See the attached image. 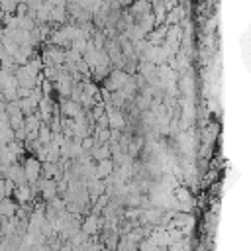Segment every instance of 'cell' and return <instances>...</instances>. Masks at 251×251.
Instances as JSON below:
<instances>
[{
    "mask_svg": "<svg viewBox=\"0 0 251 251\" xmlns=\"http://www.w3.org/2000/svg\"><path fill=\"white\" fill-rule=\"evenodd\" d=\"M24 169V175H25V180L29 184H35L39 180V175H41V161L37 157H27L22 165Z\"/></svg>",
    "mask_w": 251,
    "mask_h": 251,
    "instance_id": "1",
    "label": "cell"
},
{
    "mask_svg": "<svg viewBox=\"0 0 251 251\" xmlns=\"http://www.w3.org/2000/svg\"><path fill=\"white\" fill-rule=\"evenodd\" d=\"M39 184H37V188H39V192H41V196L45 198V200H53V198H57V182L55 180H51V178H43V180H37Z\"/></svg>",
    "mask_w": 251,
    "mask_h": 251,
    "instance_id": "2",
    "label": "cell"
},
{
    "mask_svg": "<svg viewBox=\"0 0 251 251\" xmlns=\"http://www.w3.org/2000/svg\"><path fill=\"white\" fill-rule=\"evenodd\" d=\"M100 227H102V220H100L96 214H90V216L80 224V229H82L86 235H94Z\"/></svg>",
    "mask_w": 251,
    "mask_h": 251,
    "instance_id": "3",
    "label": "cell"
},
{
    "mask_svg": "<svg viewBox=\"0 0 251 251\" xmlns=\"http://www.w3.org/2000/svg\"><path fill=\"white\" fill-rule=\"evenodd\" d=\"M61 112H63V118H76L82 112V108L76 102H73L71 98H65V100H61Z\"/></svg>",
    "mask_w": 251,
    "mask_h": 251,
    "instance_id": "4",
    "label": "cell"
},
{
    "mask_svg": "<svg viewBox=\"0 0 251 251\" xmlns=\"http://www.w3.org/2000/svg\"><path fill=\"white\" fill-rule=\"evenodd\" d=\"M16 210H18L16 200H12V198H2L0 200V216L2 218H14Z\"/></svg>",
    "mask_w": 251,
    "mask_h": 251,
    "instance_id": "5",
    "label": "cell"
},
{
    "mask_svg": "<svg viewBox=\"0 0 251 251\" xmlns=\"http://www.w3.org/2000/svg\"><path fill=\"white\" fill-rule=\"evenodd\" d=\"M51 135H53V131L49 129V126H47V124H41L39 129H37V141H39L41 145H47V143L51 141Z\"/></svg>",
    "mask_w": 251,
    "mask_h": 251,
    "instance_id": "6",
    "label": "cell"
}]
</instances>
